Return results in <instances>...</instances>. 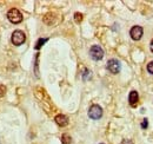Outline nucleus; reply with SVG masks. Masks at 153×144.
<instances>
[{
    "instance_id": "obj_1",
    "label": "nucleus",
    "mask_w": 153,
    "mask_h": 144,
    "mask_svg": "<svg viewBox=\"0 0 153 144\" xmlns=\"http://www.w3.org/2000/svg\"><path fill=\"white\" fill-rule=\"evenodd\" d=\"M7 18L13 24H19L22 21V14L19 10L17 8H11L8 12H7Z\"/></svg>"
},
{
    "instance_id": "obj_2",
    "label": "nucleus",
    "mask_w": 153,
    "mask_h": 144,
    "mask_svg": "<svg viewBox=\"0 0 153 144\" xmlns=\"http://www.w3.org/2000/svg\"><path fill=\"white\" fill-rule=\"evenodd\" d=\"M11 40H12V43H13L16 46H19V45H21V44H24V43H25V40H26V36H25V33H24L22 31L17 30V31H14V32L12 33Z\"/></svg>"
},
{
    "instance_id": "obj_3",
    "label": "nucleus",
    "mask_w": 153,
    "mask_h": 144,
    "mask_svg": "<svg viewBox=\"0 0 153 144\" xmlns=\"http://www.w3.org/2000/svg\"><path fill=\"white\" fill-rule=\"evenodd\" d=\"M107 70L111 72V73H113V74H117V73H119L120 72V69H121V65H120V62L119 60H117V59H110L108 62H107Z\"/></svg>"
},
{
    "instance_id": "obj_4",
    "label": "nucleus",
    "mask_w": 153,
    "mask_h": 144,
    "mask_svg": "<svg viewBox=\"0 0 153 144\" xmlns=\"http://www.w3.org/2000/svg\"><path fill=\"white\" fill-rule=\"evenodd\" d=\"M101 116H102V109L100 108L99 105H92L90 110H88V117L90 118H92V119H99V118H101Z\"/></svg>"
},
{
    "instance_id": "obj_5",
    "label": "nucleus",
    "mask_w": 153,
    "mask_h": 144,
    "mask_svg": "<svg viewBox=\"0 0 153 144\" xmlns=\"http://www.w3.org/2000/svg\"><path fill=\"white\" fill-rule=\"evenodd\" d=\"M90 56H91V58L94 59V60H100V59H102V57H104V50H102L100 46L94 45V46H92L91 50H90Z\"/></svg>"
},
{
    "instance_id": "obj_6",
    "label": "nucleus",
    "mask_w": 153,
    "mask_h": 144,
    "mask_svg": "<svg viewBox=\"0 0 153 144\" xmlns=\"http://www.w3.org/2000/svg\"><path fill=\"white\" fill-rule=\"evenodd\" d=\"M143 33H144V30L143 27L140 26H133L130 31V34H131V38L133 40H140L141 37H143Z\"/></svg>"
},
{
    "instance_id": "obj_7",
    "label": "nucleus",
    "mask_w": 153,
    "mask_h": 144,
    "mask_svg": "<svg viewBox=\"0 0 153 144\" xmlns=\"http://www.w3.org/2000/svg\"><path fill=\"white\" fill-rule=\"evenodd\" d=\"M54 121H56V123L59 126H66L68 124V118L65 115H57L56 118H54Z\"/></svg>"
},
{
    "instance_id": "obj_8",
    "label": "nucleus",
    "mask_w": 153,
    "mask_h": 144,
    "mask_svg": "<svg viewBox=\"0 0 153 144\" xmlns=\"http://www.w3.org/2000/svg\"><path fill=\"white\" fill-rule=\"evenodd\" d=\"M139 100V94L137 91H131L130 92V96H128V102H130V105L131 106H135Z\"/></svg>"
},
{
    "instance_id": "obj_9",
    "label": "nucleus",
    "mask_w": 153,
    "mask_h": 144,
    "mask_svg": "<svg viewBox=\"0 0 153 144\" xmlns=\"http://www.w3.org/2000/svg\"><path fill=\"white\" fill-rule=\"evenodd\" d=\"M71 142H72V138H71L70 135L64 134V135L61 136V143L62 144H71Z\"/></svg>"
},
{
    "instance_id": "obj_10",
    "label": "nucleus",
    "mask_w": 153,
    "mask_h": 144,
    "mask_svg": "<svg viewBox=\"0 0 153 144\" xmlns=\"http://www.w3.org/2000/svg\"><path fill=\"white\" fill-rule=\"evenodd\" d=\"M47 40H48L47 38H40L38 41H37V45L34 46V47H36V50H39V49H40V47H41V46H42Z\"/></svg>"
},
{
    "instance_id": "obj_11",
    "label": "nucleus",
    "mask_w": 153,
    "mask_h": 144,
    "mask_svg": "<svg viewBox=\"0 0 153 144\" xmlns=\"http://www.w3.org/2000/svg\"><path fill=\"white\" fill-rule=\"evenodd\" d=\"M5 93H6V86L2 85V84H0V97H2Z\"/></svg>"
},
{
    "instance_id": "obj_12",
    "label": "nucleus",
    "mask_w": 153,
    "mask_h": 144,
    "mask_svg": "<svg viewBox=\"0 0 153 144\" xmlns=\"http://www.w3.org/2000/svg\"><path fill=\"white\" fill-rule=\"evenodd\" d=\"M147 71L150 72L151 74H153V60H152V62H150V63L147 64Z\"/></svg>"
},
{
    "instance_id": "obj_13",
    "label": "nucleus",
    "mask_w": 153,
    "mask_h": 144,
    "mask_svg": "<svg viewBox=\"0 0 153 144\" xmlns=\"http://www.w3.org/2000/svg\"><path fill=\"white\" fill-rule=\"evenodd\" d=\"M74 19H76V21H78V22L81 21L82 20V14L81 13H76L74 14Z\"/></svg>"
},
{
    "instance_id": "obj_14",
    "label": "nucleus",
    "mask_w": 153,
    "mask_h": 144,
    "mask_svg": "<svg viewBox=\"0 0 153 144\" xmlns=\"http://www.w3.org/2000/svg\"><path fill=\"white\" fill-rule=\"evenodd\" d=\"M149 125V121H147V118H144V121H143V123H141V128L143 129H146Z\"/></svg>"
},
{
    "instance_id": "obj_15",
    "label": "nucleus",
    "mask_w": 153,
    "mask_h": 144,
    "mask_svg": "<svg viewBox=\"0 0 153 144\" xmlns=\"http://www.w3.org/2000/svg\"><path fill=\"white\" fill-rule=\"evenodd\" d=\"M120 144H133V142H132V141H130V140H124Z\"/></svg>"
},
{
    "instance_id": "obj_16",
    "label": "nucleus",
    "mask_w": 153,
    "mask_h": 144,
    "mask_svg": "<svg viewBox=\"0 0 153 144\" xmlns=\"http://www.w3.org/2000/svg\"><path fill=\"white\" fill-rule=\"evenodd\" d=\"M151 51L153 52V39H152V41H151Z\"/></svg>"
},
{
    "instance_id": "obj_17",
    "label": "nucleus",
    "mask_w": 153,
    "mask_h": 144,
    "mask_svg": "<svg viewBox=\"0 0 153 144\" xmlns=\"http://www.w3.org/2000/svg\"><path fill=\"white\" fill-rule=\"evenodd\" d=\"M100 144H104V143H100Z\"/></svg>"
}]
</instances>
